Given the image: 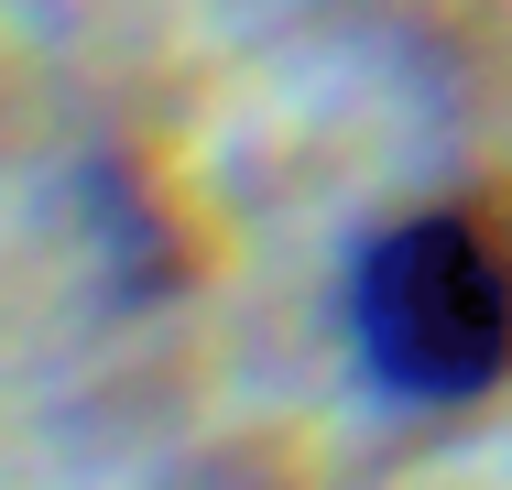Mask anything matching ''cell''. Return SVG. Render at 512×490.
Returning a JSON list of instances; mask_svg holds the SVG:
<instances>
[{
  "instance_id": "6da1fadb",
  "label": "cell",
  "mask_w": 512,
  "mask_h": 490,
  "mask_svg": "<svg viewBox=\"0 0 512 490\" xmlns=\"http://www.w3.org/2000/svg\"><path fill=\"white\" fill-rule=\"evenodd\" d=\"M338 360L393 414H480L512 392V218L425 196L338 251Z\"/></svg>"
}]
</instances>
